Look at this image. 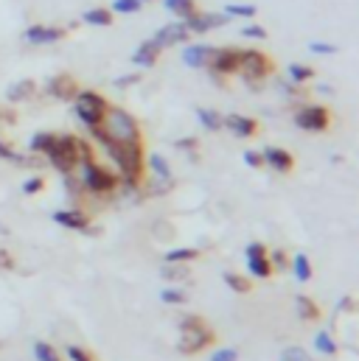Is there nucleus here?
Returning a JSON list of instances; mask_svg holds the SVG:
<instances>
[{"label":"nucleus","mask_w":359,"mask_h":361,"mask_svg":"<svg viewBox=\"0 0 359 361\" xmlns=\"http://www.w3.org/2000/svg\"><path fill=\"white\" fill-rule=\"evenodd\" d=\"M222 277H225V285L231 288V292H236V294H250V292H253V280H250L247 274H239V272H225Z\"/></svg>","instance_id":"26"},{"label":"nucleus","mask_w":359,"mask_h":361,"mask_svg":"<svg viewBox=\"0 0 359 361\" xmlns=\"http://www.w3.org/2000/svg\"><path fill=\"white\" fill-rule=\"evenodd\" d=\"M140 9H143L140 0H112V6H110L112 15H137Z\"/></svg>","instance_id":"34"},{"label":"nucleus","mask_w":359,"mask_h":361,"mask_svg":"<svg viewBox=\"0 0 359 361\" xmlns=\"http://www.w3.org/2000/svg\"><path fill=\"white\" fill-rule=\"evenodd\" d=\"M315 76H317V70L309 67V64H301V62H292L290 67H286V79H290L292 85H309Z\"/></svg>","instance_id":"24"},{"label":"nucleus","mask_w":359,"mask_h":361,"mask_svg":"<svg viewBox=\"0 0 359 361\" xmlns=\"http://www.w3.org/2000/svg\"><path fill=\"white\" fill-rule=\"evenodd\" d=\"M65 37H67V28H62V26H45V23H34V26H28L23 31V39L28 45H53V42H59Z\"/></svg>","instance_id":"12"},{"label":"nucleus","mask_w":359,"mask_h":361,"mask_svg":"<svg viewBox=\"0 0 359 361\" xmlns=\"http://www.w3.org/2000/svg\"><path fill=\"white\" fill-rule=\"evenodd\" d=\"M45 160L59 171V174H76L82 163V137L70 132H56L51 149L45 152Z\"/></svg>","instance_id":"4"},{"label":"nucleus","mask_w":359,"mask_h":361,"mask_svg":"<svg viewBox=\"0 0 359 361\" xmlns=\"http://www.w3.org/2000/svg\"><path fill=\"white\" fill-rule=\"evenodd\" d=\"M107 109H110V98H104L99 90H79V96L74 98V112H76V118L90 129V126H99L101 121H104V115H107Z\"/></svg>","instance_id":"7"},{"label":"nucleus","mask_w":359,"mask_h":361,"mask_svg":"<svg viewBox=\"0 0 359 361\" xmlns=\"http://www.w3.org/2000/svg\"><path fill=\"white\" fill-rule=\"evenodd\" d=\"M132 85H140V73H129V76L115 79V87H121V90H126V87H132Z\"/></svg>","instance_id":"49"},{"label":"nucleus","mask_w":359,"mask_h":361,"mask_svg":"<svg viewBox=\"0 0 359 361\" xmlns=\"http://www.w3.org/2000/svg\"><path fill=\"white\" fill-rule=\"evenodd\" d=\"M188 277L185 263H166V280H183Z\"/></svg>","instance_id":"45"},{"label":"nucleus","mask_w":359,"mask_h":361,"mask_svg":"<svg viewBox=\"0 0 359 361\" xmlns=\"http://www.w3.org/2000/svg\"><path fill=\"white\" fill-rule=\"evenodd\" d=\"M140 3H155V0H140Z\"/></svg>","instance_id":"50"},{"label":"nucleus","mask_w":359,"mask_h":361,"mask_svg":"<svg viewBox=\"0 0 359 361\" xmlns=\"http://www.w3.org/2000/svg\"><path fill=\"white\" fill-rule=\"evenodd\" d=\"M82 23L99 26V28H110V26L115 23V15H112L110 9H104V6H93V9H85V12H82Z\"/></svg>","instance_id":"21"},{"label":"nucleus","mask_w":359,"mask_h":361,"mask_svg":"<svg viewBox=\"0 0 359 361\" xmlns=\"http://www.w3.org/2000/svg\"><path fill=\"white\" fill-rule=\"evenodd\" d=\"M197 118L208 132H222V115L210 107H197Z\"/></svg>","instance_id":"28"},{"label":"nucleus","mask_w":359,"mask_h":361,"mask_svg":"<svg viewBox=\"0 0 359 361\" xmlns=\"http://www.w3.org/2000/svg\"><path fill=\"white\" fill-rule=\"evenodd\" d=\"M210 361H239V350L236 347H219L210 353Z\"/></svg>","instance_id":"42"},{"label":"nucleus","mask_w":359,"mask_h":361,"mask_svg":"<svg viewBox=\"0 0 359 361\" xmlns=\"http://www.w3.org/2000/svg\"><path fill=\"white\" fill-rule=\"evenodd\" d=\"M0 269H3V272H15L17 269V261H15V255L9 249H0Z\"/></svg>","instance_id":"47"},{"label":"nucleus","mask_w":359,"mask_h":361,"mask_svg":"<svg viewBox=\"0 0 359 361\" xmlns=\"http://www.w3.org/2000/svg\"><path fill=\"white\" fill-rule=\"evenodd\" d=\"M45 90H48V96L56 98V101H74V98L79 96L82 85L76 82V76H70V73H56L53 79H48Z\"/></svg>","instance_id":"11"},{"label":"nucleus","mask_w":359,"mask_h":361,"mask_svg":"<svg viewBox=\"0 0 359 361\" xmlns=\"http://www.w3.org/2000/svg\"><path fill=\"white\" fill-rule=\"evenodd\" d=\"M65 355H67L70 361H99L93 353H87V350L79 347V344H67V347H65Z\"/></svg>","instance_id":"37"},{"label":"nucleus","mask_w":359,"mask_h":361,"mask_svg":"<svg viewBox=\"0 0 359 361\" xmlns=\"http://www.w3.org/2000/svg\"><path fill=\"white\" fill-rule=\"evenodd\" d=\"M239 34H242V37H247V39H267V37H269V34H267V28H264V26H256V23H247Z\"/></svg>","instance_id":"41"},{"label":"nucleus","mask_w":359,"mask_h":361,"mask_svg":"<svg viewBox=\"0 0 359 361\" xmlns=\"http://www.w3.org/2000/svg\"><path fill=\"white\" fill-rule=\"evenodd\" d=\"M177 331H180V342H177V350L183 355H197L202 353L205 347L217 344V331L208 325L205 317L199 314H185L183 319H177Z\"/></svg>","instance_id":"3"},{"label":"nucleus","mask_w":359,"mask_h":361,"mask_svg":"<svg viewBox=\"0 0 359 361\" xmlns=\"http://www.w3.org/2000/svg\"><path fill=\"white\" fill-rule=\"evenodd\" d=\"M53 224H59L62 230H70V233H85V230H90V224H93V219H90V213L87 210H56L53 215Z\"/></svg>","instance_id":"14"},{"label":"nucleus","mask_w":359,"mask_h":361,"mask_svg":"<svg viewBox=\"0 0 359 361\" xmlns=\"http://www.w3.org/2000/svg\"><path fill=\"white\" fill-rule=\"evenodd\" d=\"M147 171L158 174L166 185H172V168H169V160H166V157H160V155H149V157H147Z\"/></svg>","instance_id":"29"},{"label":"nucleus","mask_w":359,"mask_h":361,"mask_svg":"<svg viewBox=\"0 0 359 361\" xmlns=\"http://www.w3.org/2000/svg\"><path fill=\"white\" fill-rule=\"evenodd\" d=\"M79 188L93 196V199H110L115 196V191L121 188L118 174H112L110 168H104L96 155H93V143L82 137V163H79Z\"/></svg>","instance_id":"2"},{"label":"nucleus","mask_w":359,"mask_h":361,"mask_svg":"<svg viewBox=\"0 0 359 361\" xmlns=\"http://www.w3.org/2000/svg\"><path fill=\"white\" fill-rule=\"evenodd\" d=\"M160 300H163L166 306H183L188 297H185V292H183V288H163Z\"/></svg>","instance_id":"38"},{"label":"nucleus","mask_w":359,"mask_h":361,"mask_svg":"<svg viewBox=\"0 0 359 361\" xmlns=\"http://www.w3.org/2000/svg\"><path fill=\"white\" fill-rule=\"evenodd\" d=\"M42 188H45V177H28L26 182H23V193L26 196H37V193H42Z\"/></svg>","instance_id":"39"},{"label":"nucleus","mask_w":359,"mask_h":361,"mask_svg":"<svg viewBox=\"0 0 359 361\" xmlns=\"http://www.w3.org/2000/svg\"><path fill=\"white\" fill-rule=\"evenodd\" d=\"M295 311H298V317L303 322H320L323 319V311H320L317 300H312L309 294H298L295 297Z\"/></svg>","instance_id":"20"},{"label":"nucleus","mask_w":359,"mask_h":361,"mask_svg":"<svg viewBox=\"0 0 359 361\" xmlns=\"http://www.w3.org/2000/svg\"><path fill=\"white\" fill-rule=\"evenodd\" d=\"M185 23V28H188V34H208V31H217V28H225L228 23H231V17L228 15H222V12H197V15H191L188 20H183Z\"/></svg>","instance_id":"10"},{"label":"nucleus","mask_w":359,"mask_h":361,"mask_svg":"<svg viewBox=\"0 0 359 361\" xmlns=\"http://www.w3.org/2000/svg\"><path fill=\"white\" fill-rule=\"evenodd\" d=\"M281 361H315V358H312L309 350H303L301 344H292V347H286V350L281 353Z\"/></svg>","instance_id":"36"},{"label":"nucleus","mask_w":359,"mask_h":361,"mask_svg":"<svg viewBox=\"0 0 359 361\" xmlns=\"http://www.w3.org/2000/svg\"><path fill=\"white\" fill-rule=\"evenodd\" d=\"M152 39L166 51V48H172V45H185V42L191 39V34H188V28H185L183 20H174V23H169V26L158 28Z\"/></svg>","instance_id":"16"},{"label":"nucleus","mask_w":359,"mask_h":361,"mask_svg":"<svg viewBox=\"0 0 359 361\" xmlns=\"http://www.w3.org/2000/svg\"><path fill=\"white\" fill-rule=\"evenodd\" d=\"M309 51L312 53H340V48L331 42H309Z\"/></svg>","instance_id":"48"},{"label":"nucleus","mask_w":359,"mask_h":361,"mask_svg":"<svg viewBox=\"0 0 359 361\" xmlns=\"http://www.w3.org/2000/svg\"><path fill=\"white\" fill-rule=\"evenodd\" d=\"M160 53H163V48H160L155 39H147V42H140V45L135 48V53H132L129 59H132V64H135V67L149 70V67H155V64H158Z\"/></svg>","instance_id":"17"},{"label":"nucleus","mask_w":359,"mask_h":361,"mask_svg":"<svg viewBox=\"0 0 359 361\" xmlns=\"http://www.w3.org/2000/svg\"><path fill=\"white\" fill-rule=\"evenodd\" d=\"M239 73L247 85H253L256 90L275 73V62L264 53V51H256V48H242V56H239Z\"/></svg>","instance_id":"6"},{"label":"nucleus","mask_w":359,"mask_h":361,"mask_svg":"<svg viewBox=\"0 0 359 361\" xmlns=\"http://www.w3.org/2000/svg\"><path fill=\"white\" fill-rule=\"evenodd\" d=\"M247 269H250V277H258V280L272 277V263H269V255H267V258H247Z\"/></svg>","instance_id":"31"},{"label":"nucleus","mask_w":359,"mask_h":361,"mask_svg":"<svg viewBox=\"0 0 359 361\" xmlns=\"http://www.w3.org/2000/svg\"><path fill=\"white\" fill-rule=\"evenodd\" d=\"M290 266H292L295 280H301V283H309V280L315 277V266H312L309 255H303V252H295V255L290 258Z\"/></svg>","instance_id":"22"},{"label":"nucleus","mask_w":359,"mask_h":361,"mask_svg":"<svg viewBox=\"0 0 359 361\" xmlns=\"http://www.w3.org/2000/svg\"><path fill=\"white\" fill-rule=\"evenodd\" d=\"M244 255H247V258H267V255H269V247H267L264 241H250L247 249H244Z\"/></svg>","instance_id":"44"},{"label":"nucleus","mask_w":359,"mask_h":361,"mask_svg":"<svg viewBox=\"0 0 359 361\" xmlns=\"http://www.w3.org/2000/svg\"><path fill=\"white\" fill-rule=\"evenodd\" d=\"M53 134H56V132H37V134L28 140V152L45 157V152L51 149V143H53Z\"/></svg>","instance_id":"30"},{"label":"nucleus","mask_w":359,"mask_h":361,"mask_svg":"<svg viewBox=\"0 0 359 361\" xmlns=\"http://www.w3.org/2000/svg\"><path fill=\"white\" fill-rule=\"evenodd\" d=\"M174 146H177L180 152H191V157L197 160V146H199V140H197V137H185V140H177Z\"/></svg>","instance_id":"46"},{"label":"nucleus","mask_w":359,"mask_h":361,"mask_svg":"<svg viewBox=\"0 0 359 361\" xmlns=\"http://www.w3.org/2000/svg\"><path fill=\"white\" fill-rule=\"evenodd\" d=\"M261 157H264V166H269L278 174H292L295 171V155L281 149V146H264Z\"/></svg>","instance_id":"15"},{"label":"nucleus","mask_w":359,"mask_h":361,"mask_svg":"<svg viewBox=\"0 0 359 361\" xmlns=\"http://www.w3.org/2000/svg\"><path fill=\"white\" fill-rule=\"evenodd\" d=\"M110 160L118 166V179L126 191H140L147 182V140L104 143Z\"/></svg>","instance_id":"1"},{"label":"nucleus","mask_w":359,"mask_h":361,"mask_svg":"<svg viewBox=\"0 0 359 361\" xmlns=\"http://www.w3.org/2000/svg\"><path fill=\"white\" fill-rule=\"evenodd\" d=\"M239 56H242V48H233V45H222V48H213L205 70L210 76H236L239 73Z\"/></svg>","instance_id":"9"},{"label":"nucleus","mask_w":359,"mask_h":361,"mask_svg":"<svg viewBox=\"0 0 359 361\" xmlns=\"http://www.w3.org/2000/svg\"><path fill=\"white\" fill-rule=\"evenodd\" d=\"M210 53H213V45H205V42L185 45V48H183V62H185L191 70H205Z\"/></svg>","instance_id":"18"},{"label":"nucleus","mask_w":359,"mask_h":361,"mask_svg":"<svg viewBox=\"0 0 359 361\" xmlns=\"http://www.w3.org/2000/svg\"><path fill=\"white\" fill-rule=\"evenodd\" d=\"M222 15H228L231 20H233V17H247V20H253V17L258 15V9H256L253 3H228Z\"/></svg>","instance_id":"32"},{"label":"nucleus","mask_w":359,"mask_h":361,"mask_svg":"<svg viewBox=\"0 0 359 361\" xmlns=\"http://www.w3.org/2000/svg\"><path fill=\"white\" fill-rule=\"evenodd\" d=\"M222 129H228L233 137H242V140H250L261 132V123L250 115H239V112H231V115H222Z\"/></svg>","instance_id":"13"},{"label":"nucleus","mask_w":359,"mask_h":361,"mask_svg":"<svg viewBox=\"0 0 359 361\" xmlns=\"http://www.w3.org/2000/svg\"><path fill=\"white\" fill-rule=\"evenodd\" d=\"M315 350L323 353L326 358H334V355L340 353V344H337V339H334L328 331H317V336H315Z\"/></svg>","instance_id":"27"},{"label":"nucleus","mask_w":359,"mask_h":361,"mask_svg":"<svg viewBox=\"0 0 359 361\" xmlns=\"http://www.w3.org/2000/svg\"><path fill=\"white\" fill-rule=\"evenodd\" d=\"M331 123H334V115H331V109L323 107V104H303V107L295 112V126L303 129V132H317V134H323V132L331 129Z\"/></svg>","instance_id":"8"},{"label":"nucleus","mask_w":359,"mask_h":361,"mask_svg":"<svg viewBox=\"0 0 359 361\" xmlns=\"http://www.w3.org/2000/svg\"><path fill=\"white\" fill-rule=\"evenodd\" d=\"M0 347H3V342H0Z\"/></svg>","instance_id":"51"},{"label":"nucleus","mask_w":359,"mask_h":361,"mask_svg":"<svg viewBox=\"0 0 359 361\" xmlns=\"http://www.w3.org/2000/svg\"><path fill=\"white\" fill-rule=\"evenodd\" d=\"M199 258H202V252L197 247H177V249L163 255V263H194Z\"/></svg>","instance_id":"25"},{"label":"nucleus","mask_w":359,"mask_h":361,"mask_svg":"<svg viewBox=\"0 0 359 361\" xmlns=\"http://www.w3.org/2000/svg\"><path fill=\"white\" fill-rule=\"evenodd\" d=\"M0 160L15 163V166H26V157L17 155V152L12 149V143H9V140H0Z\"/></svg>","instance_id":"35"},{"label":"nucleus","mask_w":359,"mask_h":361,"mask_svg":"<svg viewBox=\"0 0 359 361\" xmlns=\"http://www.w3.org/2000/svg\"><path fill=\"white\" fill-rule=\"evenodd\" d=\"M269 263H272V272H283L286 266H290V255H286L283 249H272L269 252Z\"/></svg>","instance_id":"40"},{"label":"nucleus","mask_w":359,"mask_h":361,"mask_svg":"<svg viewBox=\"0 0 359 361\" xmlns=\"http://www.w3.org/2000/svg\"><path fill=\"white\" fill-rule=\"evenodd\" d=\"M242 160L250 166V168H256V171H261V168H267L264 166V157H261V152H253V149H244V155H242Z\"/></svg>","instance_id":"43"},{"label":"nucleus","mask_w":359,"mask_h":361,"mask_svg":"<svg viewBox=\"0 0 359 361\" xmlns=\"http://www.w3.org/2000/svg\"><path fill=\"white\" fill-rule=\"evenodd\" d=\"M34 358L37 361H62V355H59V350L53 347V344H48V342H34Z\"/></svg>","instance_id":"33"},{"label":"nucleus","mask_w":359,"mask_h":361,"mask_svg":"<svg viewBox=\"0 0 359 361\" xmlns=\"http://www.w3.org/2000/svg\"><path fill=\"white\" fill-rule=\"evenodd\" d=\"M163 9L172 12L174 17H180V20H188L191 15L199 12V3L197 0H163Z\"/></svg>","instance_id":"23"},{"label":"nucleus","mask_w":359,"mask_h":361,"mask_svg":"<svg viewBox=\"0 0 359 361\" xmlns=\"http://www.w3.org/2000/svg\"><path fill=\"white\" fill-rule=\"evenodd\" d=\"M101 132L107 134V143H135L143 140V129L137 123V118L115 104H110L104 121H101Z\"/></svg>","instance_id":"5"},{"label":"nucleus","mask_w":359,"mask_h":361,"mask_svg":"<svg viewBox=\"0 0 359 361\" xmlns=\"http://www.w3.org/2000/svg\"><path fill=\"white\" fill-rule=\"evenodd\" d=\"M6 98H9L12 104H23V101L37 98V82H34V79H20V82H15V85L6 90Z\"/></svg>","instance_id":"19"}]
</instances>
